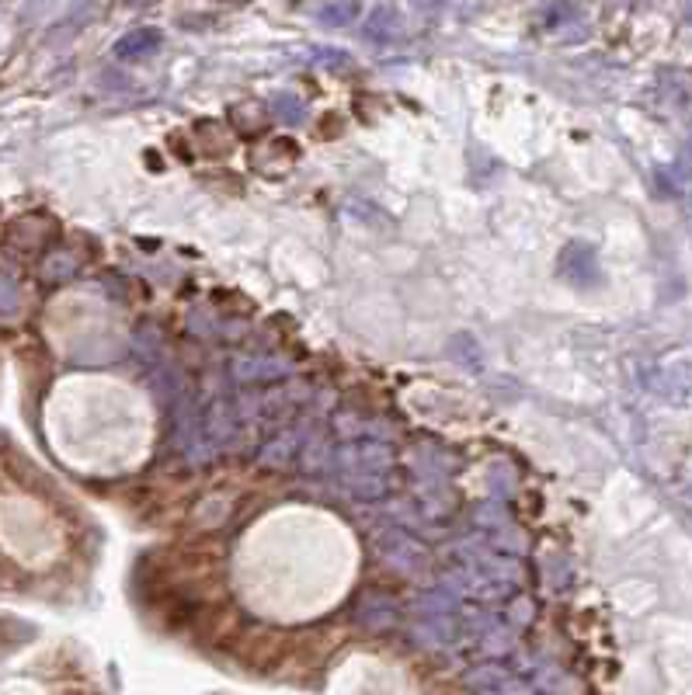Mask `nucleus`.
<instances>
[{
	"mask_svg": "<svg viewBox=\"0 0 692 695\" xmlns=\"http://www.w3.org/2000/svg\"><path fill=\"white\" fill-rule=\"evenodd\" d=\"M355 18H359V4H355V0H331V4H324V11H320V21H324L327 28H345V25H352Z\"/></svg>",
	"mask_w": 692,
	"mask_h": 695,
	"instance_id": "7ed1b4c3",
	"label": "nucleus"
},
{
	"mask_svg": "<svg viewBox=\"0 0 692 695\" xmlns=\"http://www.w3.org/2000/svg\"><path fill=\"white\" fill-rule=\"evenodd\" d=\"M129 4H150V0H129Z\"/></svg>",
	"mask_w": 692,
	"mask_h": 695,
	"instance_id": "0eeeda50",
	"label": "nucleus"
},
{
	"mask_svg": "<svg viewBox=\"0 0 692 695\" xmlns=\"http://www.w3.org/2000/svg\"><path fill=\"white\" fill-rule=\"evenodd\" d=\"M21 310V296L7 278H0V317H14Z\"/></svg>",
	"mask_w": 692,
	"mask_h": 695,
	"instance_id": "39448f33",
	"label": "nucleus"
},
{
	"mask_svg": "<svg viewBox=\"0 0 692 695\" xmlns=\"http://www.w3.org/2000/svg\"><path fill=\"white\" fill-rule=\"evenodd\" d=\"M686 21H689V25H692V0H689V4H686Z\"/></svg>",
	"mask_w": 692,
	"mask_h": 695,
	"instance_id": "423d86ee",
	"label": "nucleus"
},
{
	"mask_svg": "<svg viewBox=\"0 0 692 695\" xmlns=\"http://www.w3.org/2000/svg\"><path fill=\"white\" fill-rule=\"evenodd\" d=\"M272 108L282 115L286 122H300L303 115H307V108H303V101H296L293 94H279V98H272Z\"/></svg>",
	"mask_w": 692,
	"mask_h": 695,
	"instance_id": "20e7f679",
	"label": "nucleus"
},
{
	"mask_svg": "<svg viewBox=\"0 0 692 695\" xmlns=\"http://www.w3.org/2000/svg\"><path fill=\"white\" fill-rule=\"evenodd\" d=\"M564 272L574 278V282H595L599 278V261H595L592 247H567L564 254Z\"/></svg>",
	"mask_w": 692,
	"mask_h": 695,
	"instance_id": "f03ea898",
	"label": "nucleus"
},
{
	"mask_svg": "<svg viewBox=\"0 0 692 695\" xmlns=\"http://www.w3.org/2000/svg\"><path fill=\"white\" fill-rule=\"evenodd\" d=\"M160 46H164L160 28H133V32H126L115 42L112 53H115V60H122V63H140V60H147V56H154Z\"/></svg>",
	"mask_w": 692,
	"mask_h": 695,
	"instance_id": "f257e3e1",
	"label": "nucleus"
},
{
	"mask_svg": "<svg viewBox=\"0 0 692 695\" xmlns=\"http://www.w3.org/2000/svg\"><path fill=\"white\" fill-rule=\"evenodd\" d=\"M689 150H692V136H689Z\"/></svg>",
	"mask_w": 692,
	"mask_h": 695,
	"instance_id": "6e6552de",
	"label": "nucleus"
}]
</instances>
